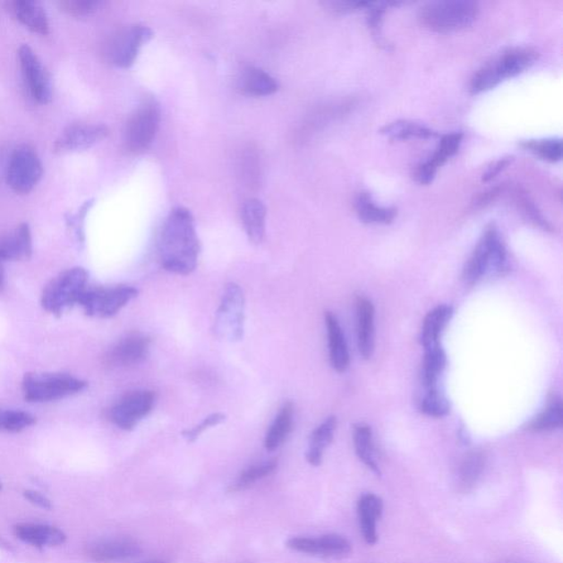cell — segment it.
<instances>
[{"label":"cell","mask_w":563,"mask_h":563,"mask_svg":"<svg viewBox=\"0 0 563 563\" xmlns=\"http://www.w3.org/2000/svg\"><path fill=\"white\" fill-rule=\"evenodd\" d=\"M200 252L199 235L191 211L183 207L171 211L158 239L163 268L179 276H189L195 271Z\"/></svg>","instance_id":"6da1fadb"},{"label":"cell","mask_w":563,"mask_h":563,"mask_svg":"<svg viewBox=\"0 0 563 563\" xmlns=\"http://www.w3.org/2000/svg\"><path fill=\"white\" fill-rule=\"evenodd\" d=\"M537 52L532 47H513L499 53L475 72L470 81L471 94L484 93L502 81L522 74L537 60Z\"/></svg>","instance_id":"7a4b0ae2"},{"label":"cell","mask_w":563,"mask_h":563,"mask_svg":"<svg viewBox=\"0 0 563 563\" xmlns=\"http://www.w3.org/2000/svg\"><path fill=\"white\" fill-rule=\"evenodd\" d=\"M479 14L478 3L470 0H447L432 2L422 6L420 21L423 27L438 33L464 30L476 21Z\"/></svg>","instance_id":"3957f363"},{"label":"cell","mask_w":563,"mask_h":563,"mask_svg":"<svg viewBox=\"0 0 563 563\" xmlns=\"http://www.w3.org/2000/svg\"><path fill=\"white\" fill-rule=\"evenodd\" d=\"M508 269L507 249L495 226H490L484 231L473 256L465 263L464 269V281L468 286H473L483 277L485 273L494 271L502 273Z\"/></svg>","instance_id":"277c9868"},{"label":"cell","mask_w":563,"mask_h":563,"mask_svg":"<svg viewBox=\"0 0 563 563\" xmlns=\"http://www.w3.org/2000/svg\"><path fill=\"white\" fill-rule=\"evenodd\" d=\"M89 274L81 268L66 269L47 284L43 291L42 306L51 314L61 315L67 307L79 304L88 288Z\"/></svg>","instance_id":"5b68a950"},{"label":"cell","mask_w":563,"mask_h":563,"mask_svg":"<svg viewBox=\"0 0 563 563\" xmlns=\"http://www.w3.org/2000/svg\"><path fill=\"white\" fill-rule=\"evenodd\" d=\"M88 383L65 373H28L22 389L29 402H51L83 391Z\"/></svg>","instance_id":"8992f818"},{"label":"cell","mask_w":563,"mask_h":563,"mask_svg":"<svg viewBox=\"0 0 563 563\" xmlns=\"http://www.w3.org/2000/svg\"><path fill=\"white\" fill-rule=\"evenodd\" d=\"M244 328V296L242 287L235 283L226 286L220 306L216 312L215 333L220 339L239 341Z\"/></svg>","instance_id":"52a82bcc"},{"label":"cell","mask_w":563,"mask_h":563,"mask_svg":"<svg viewBox=\"0 0 563 563\" xmlns=\"http://www.w3.org/2000/svg\"><path fill=\"white\" fill-rule=\"evenodd\" d=\"M137 296V288L127 286L86 288L80 298L79 305L83 307L89 316L109 319L118 314Z\"/></svg>","instance_id":"ba28073f"},{"label":"cell","mask_w":563,"mask_h":563,"mask_svg":"<svg viewBox=\"0 0 563 563\" xmlns=\"http://www.w3.org/2000/svg\"><path fill=\"white\" fill-rule=\"evenodd\" d=\"M161 122L160 106L148 100L129 119L124 130V143L132 152L146 150L156 138Z\"/></svg>","instance_id":"9c48e42d"},{"label":"cell","mask_w":563,"mask_h":563,"mask_svg":"<svg viewBox=\"0 0 563 563\" xmlns=\"http://www.w3.org/2000/svg\"><path fill=\"white\" fill-rule=\"evenodd\" d=\"M42 173L40 158L32 148L21 146L14 149L7 170V183L14 192L29 194L41 180Z\"/></svg>","instance_id":"30bf717a"},{"label":"cell","mask_w":563,"mask_h":563,"mask_svg":"<svg viewBox=\"0 0 563 563\" xmlns=\"http://www.w3.org/2000/svg\"><path fill=\"white\" fill-rule=\"evenodd\" d=\"M150 28L141 25L130 26L115 35L108 47L110 62L122 69H128L136 61L144 43L152 38Z\"/></svg>","instance_id":"8fae6325"},{"label":"cell","mask_w":563,"mask_h":563,"mask_svg":"<svg viewBox=\"0 0 563 563\" xmlns=\"http://www.w3.org/2000/svg\"><path fill=\"white\" fill-rule=\"evenodd\" d=\"M156 394L146 389L129 392L110 411V418L115 426L132 431L137 423L152 411Z\"/></svg>","instance_id":"7c38bea8"},{"label":"cell","mask_w":563,"mask_h":563,"mask_svg":"<svg viewBox=\"0 0 563 563\" xmlns=\"http://www.w3.org/2000/svg\"><path fill=\"white\" fill-rule=\"evenodd\" d=\"M23 79L32 98L38 104L50 103L52 85L49 73L30 47L22 46L18 52Z\"/></svg>","instance_id":"4fadbf2b"},{"label":"cell","mask_w":563,"mask_h":563,"mask_svg":"<svg viewBox=\"0 0 563 563\" xmlns=\"http://www.w3.org/2000/svg\"><path fill=\"white\" fill-rule=\"evenodd\" d=\"M287 547L297 552L307 553V555L335 558V559L349 556L353 551V546L348 539L335 535V533L319 538H292L287 542Z\"/></svg>","instance_id":"5bb4252c"},{"label":"cell","mask_w":563,"mask_h":563,"mask_svg":"<svg viewBox=\"0 0 563 563\" xmlns=\"http://www.w3.org/2000/svg\"><path fill=\"white\" fill-rule=\"evenodd\" d=\"M109 130L104 124H76L67 127L56 139L53 151L67 153L86 150L107 138Z\"/></svg>","instance_id":"9a60e30c"},{"label":"cell","mask_w":563,"mask_h":563,"mask_svg":"<svg viewBox=\"0 0 563 563\" xmlns=\"http://www.w3.org/2000/svg\"><path fill=\"white\" fill-rule=\"evenodd\" d=\"M150 339L141 334H130L113 346L107 363L114 367H129L147 358Z\"/></svg>","instance_id":"2e32d148"},{"label":"cell","mask_w":563,"mask_h":563,"mask_svg":"<svg viewBox=\"0 0 563 563\" xmlns=\"http://www.w3.org/2000/svg\"><path fill=\"white\" fill-rule=\"evenodd\" d=\"M464 134L454 132L445 134L440 139L439 146L432 157L425 163L417 167L415 179L422 185L430 184L434 180L438 167L444 166L449 158L454 157L458 152Z\"/></svg>","instance_id":"e0dca14e"},{"label":"cell","mask_w":563,"mask_h":563,"mask_svg":"<svg viewBox=\"0 0 563 563\" xmlns=\"http://www.w3.org/2000/svg\"><path fill=\"white\" fill-rule=\"evenodd\" d=\"M137 542L128 538L109 539L96 542L90 548V556L98 562H118L141 555Z\"/></svg>","instance_id":"ac0fdd59"},{"label":"cell","mask_w":563,"mask_h":563,"mask_svg":"<svg viewBox=\"0 0 563 563\" xmlns=\"http://www.w3.org/2000/svg\"><path fill=\"white\" fill-rule=\"evenodd\" d=\"M31 254V231L27 224H21L13 233L0 239V260L3 262L29 259Z\"/></svg>","instance_id":"d6986e66"},{"label":"cell","mask_w":563,"mask_h":563,"mask_svg":"<svg viewBox=\"0 0 563 563\" xmlns=\"http://www.w3.org/2000/svg\"><path fill=\"white\" fill-rule=\"evenodd\" d=\"M14 533L21 541L36 547H55L64 543L66 536L60 529L41 524H19Z\"/></svg>","instance_id":"ffe728a7"},{"label":"cell","mask_w":563,"mask_h":563,"mask_svg":"<svg viewBox=\"0 0 563 563\" xmlns=\"http://www.w3.org/2000/svg\"><path fill=\"white\" fill-rule=\"evenodd\" d=\"M383 512V502L378 495L369 493L364 494L359 499L358 515L361 531H363L364 541L369 545H374L378 541L377 522L381 517Z\"/></svg>","instance_id":"44dd1931"},{"label":"cell","mask_w":563,"mask_h":563,"mask_svg":"<svg viewBox=\"0 0 563 563\" xmlns=\"http://www.w3.org/2000/svg\"><path fill=\"white\" fill-rule=\"evenodd\" d=\"M325 320L327 333H328L331 365L337 372H345L349 368L350 357L343 329H341L338 320L330 311L326 312Z\"/></svg>","instance_id":"7402d4cb"},{"label":"cell","mask_w":563,"mask_h":563,"mask_svg":"<svg viewBox=\"0 0 563 563\" xmlns=\"http://www.w3.org/2000/svg\"><path fill=\"white\" fill-rule=\"evenodd\" d=\"M11 7L14 16L29 30L42 36L49 33V21L40 3L33 0H18L12 3Z\"/></svg>","instance_id":"603a6c76"},{"label":"cell","mask_w":563,"mask_h":563,"mask_svg":"<svg viewBox=\"0 0 563 563\" xmlns=\"http://www.w3.org/2000/svg\"><path fill=\"white\" fill-rule=\"evenodd\" d=\"M358 315V346L364 359L372 357L374 351V307L364 297L357 302Z\"/></svg>","instance_id":"cb8c5ba5"},{"label":"cell","mask_w":563,"mask_h":563,"mask_svg":"<svg viewBox=\"0 0 563 563\" xmlns=\"http://www.w3.org/2000/svg\"><path fill=\"white\" fill-rule=\"evenodd\" d=\"M452 315H454V310L448 305L437 306L428 312L425 320H423L420 337L423 348L427 349L439 345L442 331L449 324Z\"/></svg>","instance_id":"d4e9b609"},{"label":"cell","mask_w":563,"mask_h":563,"mask_svg":"<svg viewBox=\"0 0 563 563\" xmlns=\"http://www.w3.org/2000/svg\"><path fill=\"white\" fill-rule=\"evenodd\" d=\"M267 209L261 200L252 199L245 201L243 209V221L250 242L259 244L266 235Z\"/></svg>","instance_id":"484cf974"},{"label":"cell","mask_w":563,"mask_h":563,"mask_svg":"<svg viewBox=\"0 0 563 563\" xmlns=\"http://www.w3.org/2000/svg\"><path fill=\"white\" fill-rule=\"evenodd\" d=\"M240 89L252 96H269L277 93L278 83L271 75L256 67H248L239 80Z\"/></svg>","instance_id":"4316f807"},{"label":"cell","mask_w":563,"mask_h":563,"mask_svg":"<svg viewBox=\"0 0 563 563\" xmlns=\"http://www.w3.org/2000/svg\"><path fill=\"white\" fill-rule=\"evenodd\" d=\"M354 209L361 221L365 224H389L397 216V210L378 206L369 192H361L354 199Z\"/></svg>","instance_id":"83f0119b"},{"label":"cell","mask_w":563,"mask_h":563,"mask_svg":"<svg viewBox=\"0 0 563 563\" xmlns=\"http://www.w3.org/2000/svg\"><path fill=\"white\" fill-rule=\"evenodd\" d=\"M337 427L335 416H330L317 427L310 439V448L306 454V459L311 465H320L322 461L324 450L331 444Z\"/></svg>","instance_id":"f1b7e54d"},{"label":"cell","mask_w":563,"mask_h":563,"mask_svg":"<svg viewBox=\"0 0 563 563\" xmlns=\"http://www.w3.org/2000/svg\"><path fill=\"white\" fill-rule=\"evenodd\" d=\"M293 416H294V408L291 403L286 404L277 414L271 427L268 431L264 446L267 450L274 451L286 441L293 428Z\"/></svg>","instance_id":"f546056e"},{"label":"cell","mask_w":563,"mask_h":563,"mask_svg":"<svg viewBox=\"0 0 563 563\" xmlns=\"http://www.w3.org/2000/svg\"><path fill=\"white\" fill-rule=\"evenodd\" d=\"M425 350L422 371V383L428 389L436 388L438 379L446 368V354L439 345Z\"/></svg>","instance_id":"4dcf8cb0"},{"label":"cell","mask_w":563,"mask_h":563,"mask_svg":"<svg viewBox=\"0 0 563 563\" xmlns=\"http://www.w3.org/2000/svg\"><path fill=\"white\" fill-rule=\"evenodd\" d=\"M354 441L355 452L359 459L363 462L375 474L380 475V469L374 458L372 431L365 423H357L354 428Z\"/></svg>","instance_id":"1f68e13d"},{"label":"cell","mask_w":563,"mask_h":563,"mask_svg":"<svg viewBox=\"0 0 563 563\" xmlns=\"http://www.w3.org/2000/svg\"><path fill=\"white\" fill-rule=\"evenodd\" d=\"M381 133L392 141H408L411 138L428 139L436 137L437 133L422 124L399 120V122L387 124Z\"/></svg>","instance_id":"d6a6232c"},{"label":"cell","mask_w":563,"mask_h":563,"mask_svg":"<svg viewBox=\"0 0 563 563\" xmlns=\"http://www.w3.org/2000/svg\"><path fill=\"white\" fill-rule=\"evenodd\" d=\"M485 465V456L482 451L475 450L469 452L462 460L459 479L462 488L468 490L478 482L482 474Z\"/></svg>","instance_id":"836d02e7"},{"label":"cell","mask_w":563,"mask_h":563,"mask_svg":"<svg viewBox=\"0 0 563 563\" xmlns=\"http://www.w3.org/2000/svg\"><path fill=\"white\" fill-rule=\"evenodd\" d=\"M562 402L553 398L550 405L529 423L528 430L533 431H555L562 426Z\"/></svg>","instance_id":"e575fe53"},{"label":"cell","mask_w":563,"mask_h":563,"mask_svg":"<svg viewBox=\"0 0 563 563\" xmlns=\"http://www.w3.org/2000/svg\"><path fill=\"white\" fill-rule=\"evenodd\" d=\"M277 468V462L276 460L267 461L264 462V464L253 465L252 468L243 471V473L239 475V478L231 484L229 490L230 492H240V490L248 489L254 483H257L258 481L267 478L268 475L272 474Z\"/></svg>","instance_id":"d590c367"},{"label":"cell","mask_w":563,"mask_h":563,"mask_svg":"<svg viewBox=\"0 0 563 563\" xmlns=\"http://www.w3.org/2000/svg\"><path fill=\"white\" fill-rule=\"evenodd\" d=\"M523 147L548 162H559L562 158L561 139L526 141L523 143Z\"/></svg>","instance_id":"8d00e7d4"},{"label":"cell","mask_w":563,"mask_h":563,"mask_svg":"<svg viewBox=\"0 0 563 563\" xmlns=\"http://www.w3.org/2000/svg\"><path fill=\"white\" fill-rule=\"evenodd\" d=\"M36 422V418L27 412L0 408V431L19 432Z\"/></svg>","instance_id":"74e56055"},{"label":"cell","mask_w":563,"mask_h":563,"mask_svg":"<svg viewBox=\"0 0 563 563\" xmlns=\"http://www.w3.org/2000/svg\"><path fill=\"white\" fill-rule=\"evenodd\" d=\"M421 410L428 416L444 417L448 415L450 404L444 394H441L437 388H431L428 389L426 397H423Z\"/></svg>","instance_id":"f35d334b"},{"label":"cell","mask_w":563,"mask_h":563,"mask_svg":"<svg viewBox=\"0 0 563 563\" xmlns=\"http://www.w3.org/2000/svg\"><path fill=\"white\" fill-rule=\"evenodd\" d=\"M102 6L103 3L98 0H67L60 3L62 11L75 17L90 16Z\"/></svg>","instance_id":"ab89813d"},{"label":"cell","mask_w":563,"mask_h":563,"mask_svg":"<svg viewBox=\"0 0 563 563\" xmlns=\"http://www.w3.org/2000/svg\"><path fill=\"white\" fill-rule=\"evenodd\" d=\"M226 420V416L223 414L216 413L211 414L209 417H206L203 422L192 428V430L185 431L183 432V436H184L187 441L192 442L197 439L206 430L213 426H218L219 423L223 422Z\"/></svg>","instance_id":"60d3db41"},{"label":"cell","mask_w":563,"mask_h":563,"mask_svg":"<svg viewBox=\"0 0 563 563\" xmlns=\"http://www.w3.org/2000/svg\"><path fill=\"white\" fill-rule=\"evenodd\" d=\"M519 203L522 205V209L525 211V214L528 216L529 219L533 221L539 227H542L545 230H550V225L547 223V220L542 218V215L539 213V210L536 209V206L533 204V201L529 200V197L526 195L518 194Z\"/></svg>","instance_id":"b9f144b4"},{"label":"cell","mask_w":563,"mask_h":563,"mask_svg":"<svg viewBox=\"0 0 563 563\" xmlns=\"http://www.w3.org/2000/svg\"><path fill=\"white\" fill-rule=\"evenodd\" d=\"M370 4L367 2H327L325 7L335 14H345L357 11L361 8H368Z\"/></svg>","instance_id":"7bdbcfd3"},{"label":"cell","mask_w":563,"mask_h":563,"mask_svg":"<svg viewBox=\"0 0 563 563\" xmlns=\"http://www.w3.org/2000/svg\"><path fill=\"white\" fill-rule=\"evenodd\" d=\"M509 163H511V158H502V160L495 162L494 165L490 166L488 168V171L484 173L483 181L489 182L494 179V177L497 176L500 171H503L504 168L509 165Z\"/></svg>","instance_id":"ee69618b"},{"label":"cell","mask_w":563,"mask_h":563,"mask_svg":"<svg viewBox=\"0 0 563 563\" xmlns=\"http://www.w3.org/2000/svg\"><path fill=\"white\" fill-rule=\"evenodd\" d=\"M25 497L38 508L46 509L52 508L51 500L46 498L45 495L37 492V490H26Z\"/></svg>","instance_id":"f6af8a7d"},{"label":"cell","mask_w":563,"mask_h":563,"mask_svg":"<svg viewBox=\"0 0 563 563\" xmlns=\"http://www.w3.org/2000/svg\"><path fill=\"white\" fill-rule=\"evenodd\" d=\"M4 286V262L0 260V292L3 291Z\"/></svg>","instance_id":"bcb514c9"},{"label":"cell","mask_w":563,"mask_h":563,"mask_svg":"<svg viewBox=\"0 0 563 563\" xmlns=\"http://www.w3.org/2000/svg\"><path fill=\"white\" fill-rule=\"evenodd\" d=\"M143 563H165V562L160 561V560H150V561H147V562H143Z\"/></svg>","instance_id":"7dc6e473"},{"label":"cell","mask_w":563,"mask_h":563,"mask_svg":"<svg viewBox=\"0 0 563 563\" xmlns=\"http://www.w3.org/2000/svg\"><path fill=\"white\" fill-rule=\"evenodd\" d=\"M0 490H2V482H0Z\"/></svg>","instance_id":"c3c4849f"}]
</instances>
